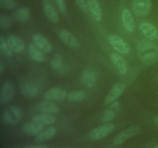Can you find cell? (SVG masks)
Wrapping results in <instances>:
<instances>
[{"instance_id": "6da1fadb", "label": "cell", "mask_w": 158, "mask_h": 148, "mask_svg": "<svg viewBox=\"0 0 158 148\" xmlns=\"http://www.w3.org/2000/svg\"><path fill=\"white\" fill-rule=\"evenodd\" d=\"M137 52L143 64L152 66L158 62V45L151 40H141L137 45Z\"/></svg>"}, {"instance_id": "7a4b0ae2", "label": "cell", "mask_w": 158, "mask_h": 148, "mask_svg": "<svg viewBox=\"0 0 158 148\" xmlns=\"http://www.w3.org/2000/svg\"><path fill=\"white\" fill-rule=\"evenodd\" d=\"M23 109L16 106H10L3 109L2 113V122L7 126H15L22 120Z\"/></svg>"}, {"instance_id": "3957f363", "label": "cell", "mask_w": 158, "mask_h": 148, "mask_svg": "<svg viewBox=\"0 0 158 148\" xmlns=\"http://www.w3.org/2000/svg\"><path fill=\"white\" fill-rule=\"evenodd\" d=\"M151 0H133L132 2L133 12L139 18L148 16L151 13Z\"/></svg>"}, {"instance_id": "277c9868", "label": "cell", "mask_w": 158, "mask_h": 148, "mask_svg": "<svg viewBox=\"0 0 158 148\" xmlns=\"http://www.w3.org/2000/svg\"><path fill=\"white\" fill-rule=\"evenodd\" d=\"M108 43L117 53L121 55H127L131 51V46L129 44L121 37L114 34L108 37Z\"/></svg>"}, {"instance_id": "5b68a950", "label": "cell", "mask_w": 158, "mask_h": 148, "mask_svg": "<svg viewBox=\"0 0 158 148\" xmlns=\"http://www.w3.org/2000/svg\"><path fill=\"white\" fill-rule=\"evenodd\" d=\"M114 130H115V125L110 123H106L92 130L89 133V137L92 140H102L107 137Z\"/></svg>"}, {"instance_id": "8992f818", "label": "cell", "mask_w": 158, "mask_h": 148, "mask_svg": "<svg viewBox=\"0 0 158 148\" xmlns=\"http://www.w3.org/2000/svg\"><path fill=\"white\" fill-rule=\"evenodd\" d=\"M15 89L14 84L10 80L3 82L0 90V103L6 104L12 100L15 97Z\"/></svg>"}, {"instance_id": "52a82bcc", "label": "cell", "mask_w": 158, "mask_h": 148, "mask_svg": "<svg viewBox=\"0 0 158 148\" xmlns=\"http://www.w3.org/2000/svg\"><path fill=\"white\" fill-rule=\"evenodd\" d=\"M126 89V85L123 83H117L114 85L110 92L105 97L103 100V104L107 106V105L111 104L114 102L117 101V99L124 92Z\"/></svg>"}, {"instance_id": "ba28073f", "label": "cell", "mask_w": 158, "mask_h": 148, "mask_svg": "<svg viewBox=\"0 0 158 148\" xmlns=\"http://www.w3.org/2000/svg\"><path fill=\"white\" fill-rule=\"evenodd\" d=\"M139 132H140V126H132L129 128H127L116 136L114 140V143L115 145L122 144L128 139L137 135Z\"/></svg>"}, {"instance_id": "9c48e42d", "label": "cell", "mask_w": 158, "mask_h": 148, "mask_svg": "<svg viewBox=\"0 0 158 148\" xmlns=\"http://www.w3.org/2000/svg\"><path fill=\"white\" fill-rule=\"evenodd\" d=\"M110 61L112 63V64L114 65L115 69H117V71L120 75L124 76L127 73V63L125 60V59H123V57L119 55L117 52H112L110 54Z\"/></svg>"}, {"instance_id": "30bf717a", "label": "cell", "mask_w": 158, "mask_h": 148, "mask_svg": "<svg viewBox=\"0 0 158 148\" xmlns=\"http://www.w3.org/2000/svg\"><path fill=\"white\" fill-rule=\"evenodd\" d=\"M67 92L62 88L53 87L46 90L43 97L45 100L61 101L67 98Z\"/></svg>"}, {"instance_id": "8fae6325", "label": "cell", "mask_w": 158, "mask_h": 148, "mask_svg": "<svg viewBox=\"0 0 158 148\" xmlns=\"http://www.w3.org/2000/svg\"><path fill=\"white\" fill-rule=\"evenodd\" d=\"M50 66L52 69L59 75H65L69 72V67L63 62V58L60 54L56 53L50 60Z\"/></svg>"}, {"instance_id": "7c38bea8", "label": "cell", "mask_w": 158, "mask_h": 148, "mask_svg": "<svg viewBox=\"0 0 158 148\" xmlns=\"http://www.w3.org/2000/svg\"><path fill=\"white\" fill-rule=\"evenodd\" d=\"M140 30L147 39L154 41L158 39V29L154 24L148 22H144L140 26Z\"/></svg>"}, {"instance_id": "4fadbf2b", "label": "cell", "mask_w": 158, "mask_h": 148, "mask_svg": "<svg viewBox=\"0 0 158 148\" xmlns=\"http://www.w3.org/2000/svg\"><path fill=\"white\" fill-rule=\"evenodd\" d=\"M121 21L123 27L129 33H133L135 31V22L131 11L124 9L121 12Z\"/></svg>"}, {"instance_id": "5bb4252c", "label": "cell", "mask_w": 158, "mask_h": 148, "mask_svg": "<svg viewBox=\"0 0 158 148\" xmlns=\"http://www.w3.org/2000/svg\"><path fill=\"white\" fill-rule=\"evenodd\" d=\"M35 109L40 113L49 114H56L60 112L59 106L51 100H47L39 102L37 104H35Z\"/></svg>"}, {"instance_id": "9a60e30c", "label": "cell", "mask_w": 158, "mask_h": 148, "mask_svg": "<svg viewBox=\"0 0 158 148\" xmlns=\"http://www.w3.org/2000/svg\"><path fill=\"white\" fill-rule=\"evenodd\" d=\"M120 110V102L115 101L110 104V106L103 112L102 115V122L103 123H110L112 121Z\"/></svg>"}, {"instance_id": "2e32d148", "label": "cell", "mask_w": 158, "mask_h": 148, "mask_svg": "<svg viewBox=\"0 0 158 148\" xmlns=\"http://www.w3.org/2000/svg\"><path fill=\"white\" fill-rule=\"evenodd\" d=\"M6 41L11 50L15 53H22L25 50L26 45L19 36L10 35L7 37Z\"/></svg>"}, {"instance_id": "e0dca14e", "label": "cell", "mask_w": 158, "mask_h": 148, "mask_svg": "<svg viewBox=\"0 0 158 148\" xmlns=\"http://www.w3.org/2000/svg\"><path fill=\"white\" fill-rule=\"evenodd\" d=\"M59 35H60L61 41L66 46H69L73 49H77L80 46V43H79L77 39L68 29H61Z\"/></svg>"}, {"instance_id": "ac0fdd59", "label": "cell", "mask_w": 158, "mask_h": 148, "mask_svg": "<svg viewBox=\"0 0 158 148\" xmlns=\"http://www.w3.org/2000/svg\"><path fill=\"white\" fill-rule=\"evenodd\" d=\"M81 80L83 84L89 89L95 86L97 80V76L95 71L90 68H86L81 74Z\"/></svg>"}, {"instance_id": "d6986e66", "label": "cell", "mask_w": 158, "mask_h": 148, "mask_svg": "<svg viewBox=\"0 0 158 148\" xmlns=\"http://www.w3.org/2000/svg\"><path fill=\"white\" fill-rule=\"evenodd\" d=\"M32 41L34 44L43 52H49L52 50V45L50 44L49 40L42 34H35L32 36Z\"/></svg>"}, {"instance_id": "ffe728a7", "label": "cell", "mask_w": 158, "mask_h": 148, "mask_svg": "<svg viewBox=\"0 0 158 148\" xmlns=\"http://www.w3.org/2000/svg\"><path fill=\"white\" fill-rule=\"evenodd\" d=\"M38 86L32 83H25L20 86V92L26 98H34L39 94Z\"/></svg>"}, {"instance_id": "44dd1931", "label": "cell", "mask_w": 158, "mask_h": 148, "mask_svg": "<svg viewBox=\"0 0 158 148\" xmlns=\"http://www.w3.org/2000/svg\"><path fill=\"white\" fill-rule=\"evenodd\" d=\"M31 121L43 125H52L56 123V118L55 116H53V114L40 113L32 116L31 117Z\"/></svg>"}, {"instance_id": "7402d4cb", "label": "cell", "mask_w": 158, "mask_h": 148, "mask_svg": "<svg viewBox=\"0 0 158 148\" xmlns=\"http://www.w3.org/2000/svg\"><path fill=\"white\" fill-rule=\"evenodd\" d=\"M44 130V125L35 122H28L22 126V131L28 135H35Z\"/></svg>"}, {"instance_id": "603a6c76", "label": "cell", "mask_w": 158, "mask_h": 148, "mask_svg": "<svg viewBox=\"0 0 158 148\" xmlns=\"http://www.w3.org/2000/svg\"><path fill=\"white\" fill-rule=\"evenodd\" d=\"M56 128L54 126H50L49 128H46L44 130L41 131L39 134H37L35 137V140L36 142L41 143V142L46 141L50 139L53 138L56 135Z\"/></svg>"}, {"instance_id": "cb8c5ba5", "label": "cell", "mask_w": 158, "mask_h": 148, "mask_svg": "<svg viewBox=\"0 0 158 148\" xmlns=\"http://www.w3.org/2000/svg\"><path fill=\"white\" fill-rule=\"evenodd\" d=\"M28 52H29V57L33 61L35 62H43L46 60L44 53L41 49H39L35 44H29L28 47Z\"/></svg>"}, {"instance_id": "d4e9b609", "label": "cell", "mask_w": 158, "mask_h": 148, "mask_svg": "<svg viewBox=\"0 0 158 148\" xmlns=\"http://www.w3.org/2000/svg\"><path fill=\"white\" fill-rule=\"evenodd\" d=\"M89 10L97 22H100L102 19V9L98 0H87Z\"/></svg>"}, {"instance_id": "484cf974", "label": "cell", "mask_w": 158, "mask_h": 148, "mask_svg": "<svg viewBox=\"0 0 158 148\" xmlns=\"http://www.w3.org/2000/svg\"><path fill=\"white\" fill-rule=\"evenodd\" d=\"M30 18V10L28 7H20L14 12V18L19 23H26Z\"/></svg>"}, {"instance_id": "4316f807", "label": "cell", "mask_w": 158, "mask_h": 148, "mask_svg": "<svg viewBox=\"0 0 158 148\" xmlns=\"http://www.w3.org/2000/svg\"><path fill=\"white\" fill-rule=\"evenodd\" d=\"M43 10L49 21L54 23H58L60 20V16L52 5L49 4V3H45L44 6H43Z\"/></svg>"}, {"instance_id": "83f0119b", "label": "cell", "mask_w": 158, "mask_h": 148, "mask_svg": "<svg viewBox=\"0 0 158 148\" xmlns=\"http://www.w3.org/2000/svg\"><path fill=\"white\" fill-rule=\"evenodd\" d=\"M86 98V93L83 90H73L68 92L67 100L70 102H80Z\"/></svg>"}, {"instance_id": "f1b7e54d", "label": "cell", "mask_w": 158, "mask_h": 148, "mask_svg": "<svg viewBox=\"0 0 158 148\" xmlns=\"http://www.w3.org/2000/svg\"><path fill=\"white\" fill-rule=\"evenodd\" d=\"M0 52L3 56L6 57V58H10L13 52L9 48L6 39L2 35L0 36Z\"/></svg>"}, {"instance_id": "f546056e", "label": "cell", "mask_w": 158, "mask_h": 148, "mask_svg": "<svg viewBox=\"0 0 158 148\" xmlns=\"http://www.w3.org/2000/svg\"><path fill=\"white\" fill-rule=\"evenodd\" d=\"M12 19L10 17L6 14L2 13L0 15V27L2 29H8L12 25Z\"/></svg>"}, {"instance_id": "4dcf8cb0", "label": "cell", "mask_w": 158, "mask_h": 148, "mask_svg": "<svg viewBox=\"0 0 158 148\" xmlns=\"http://www.w3.org/2000/svg\"><path fill=\"white\" fill-rule=\"evenodd\" d=\"M16 1L15 0H0V6L2 9L7 10H12L16 7Z\"/></svg>"}, {"instance_id": "1f68e13d", "label": "cell", "mask_w": 158, "mask_h": 148, "mask_svg": "<svg viewBox=\"0 0 158 148\" xmlns=\"http://www.w3.org/2000/svg\"><path fill=\"white\" fill-rule=\"evenodd\" d=\"M75 2L76 4L84 13H88L89 12L87 0H75Z\"/></svg>"}, {"instance_id": "d6a6232c", "label": "cell", "mask_w": 158, "mask_h": 148, "mask_svg": "<svg viewBox=\"0 0 158 148\" xmlns=\"http://www.w3.org/2000/svg\"><path fill=\"white\" fill-rule=\"evenodd\" d=\"M56 2L57 6L60 9V12L63 14L66 13V3H65L64 0H56Z\"/></svg>"}, {"instance_id": "836d02e7", "label": "cell", "mask_w": 158, "mask_h": 148, "mask_svg": "<svg viewBox=\"0 0 158 148\" xmlns=\"http://www.w3.org/2000/svg\"><path fill=\"white\" fill-rule=\"evenodd\" d=\"M23 148H49L46 145H29V146H26Z\"/></svg>"}, {"instance_id": "e575fe53", "label": "cell", "mask_w": 158, "mask_h": 148, "mask_svg": "<svg viewBox=\"0 0 158 148\" xmlns=\"http://www.w3.org/2000/svg\"><path fill=\"white\" fill-rule=\"evenodd\" d=\"M5 70L4 68V64H3V62L2 60H0V74H2L3 72Z\"/></svg>"}, {"instance_id": "d590c367", "label": "cell", "mask_w": 158, "mask_h": 148, "mask_svg": "<svg viewBox=\"0 0 158 148\" xmlns=\"http://www.w3.org/2000/svg\"><path fill=\"white\" fill-rule=\"evenodd\" d=\"M154 123L155 124V126L158 128V116H156L154 118Z\"/></svg>"}, {"instance_id": "8d00e7d4", "label": "cell", "mask_w": 158, "mask_h": 148, "mask_svg": "<svg viewBox=\"0 0 158 148\" xmlns=\"http://www.w3.org/2000/svg\"><path fill=\"white\" fill-rule=\"evenodd\" d=\"M154 148H158V145H157L156 146H154Z\"/></svg>"}, {"instance_id": "74e56055", "label": "cell", "mask_w": 158, "mask_h": 148, "mask_svg": "<svg viewBox=\"0 0 158 148\" xmlns=\"http://www.w3.org/2000/svg\"><path fill=\"white\" fill-rule=\"evenodd\" d=\"M64 148H71V147H64Z\"/></svg>"}, {"instance_id": "f35d334b", "label": "cell", "mask_w": 158, "mask_h": 148, "mask_svg": "<svg viewBox=\"0 0 158 148\" xmlns=\"http://www.w3.org/2000/svg\"><path fill=\"white\" fill-rule=\"evenodd\" d=\"M157 81H158V79H157Z\"/></svg>"}]
</instances>
